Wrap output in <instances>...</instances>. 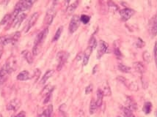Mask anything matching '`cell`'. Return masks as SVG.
<instances>
[{
  "label": "cell",
  "instance_id": "obj_19",
  "mask_svg": "<svg viewBox=\"0 0 157 117\" xmlns=\"http://www.w3.org/2000/svg\"><path fill=\"white\" fill-rule=\"evenodd\" d=\"M103 97H104V94L101 89L97 90V100H96V104H97L98 108L101 107L103 102Z\"/></svg>",
  "mask_w": 157,
  "mask_h": 117
},
{
  "label": "cell",
  "instance_id": "obj_37",
  "mask_svg": "<svg viewBox=\"0 0 157 117\" xmlns=\"http://www.w3.org/2000/svg\"><path fill=\"white\" fill-rule=\"evenodd\" d=\"M114 54H115L116 56H117V57H120V56H121V51L119 50V48H116L114 49Z\"/></svg>",
  "mask_w": 157,
  "mask_h": 117
},
{
  "label": "cell",
  "instance_id": "obj_31",
  "mask_svg": "<svg viewBox=\"0 0 157 117\" xmlns=\"http://www.w3.org/2000/svg\"><path fill=\"white\" fill-rule=\"evenodd\" d=\"M90 16H88V15H82L81 17H80V21H81V22H82L84 24H87L90 21Z\"/></svg>",
  "mask_w": 157,
  "mask_h": 117
},
{
  "label": "cell",
  "instance_id": "obj_1",
  "mask_svg": "<svg viewBox=\"0 0 157 117\" xmlns=\"http://www.w3.org/2000/svg\"><path fill=\"white\" fill-rule=\"evenodd\" d=\"M37 0H20L15 5V10L12 15L13 19H15L20 12H24L32 7V5L36 2Z\"/></svg>",
  "mask_w": 157,
  "mask_h": 117
},
{
  "label": "cell",
  "instance_id": "obj_33",
  "mask_svg": "<svg viewBox=\"0 0 157 117\" xmlns=\"http://www.w3.org/2000/svg\"><path fill=\"white\" fill-rule=\"evenodd\" d=\"M10 17H11L10 14H7V15H5V16H4V18H2V20L1 21V22H0V24L1 25L5 24L10 19Z\"/></svg>",
  "mask_w": 157,
  "mask_h": 117
},
{
  "label": "cell",
  "instance_id": "obj_4",
  "mask_svg": "<svg viewBox=\"0 0 157 117\" xmlns=\"http://www.w3.org/2000/svg\"><path fill=\"white\" fill-rule=\"evenodd\" d=\"M80 21H80V17L78 16L77 15H73V18L70 20V25H69V32L70 33H74L77 30L80 25Z\"/></svg>",
  "mask_w": 157,
  "mask_h": 117
},
{
  "label": "cell",
  "instance_id": "obj_8",
  "mask_svg": "<svg viewBox=\"0 0 157 117\" xmlns=\"http://www.w3.org/2000/svg\"><path fill=\"white\" fill-rule=\"evenodd\" d=\"M134 10L130 8H124L120 11V15L121 17V19L124 21H127L131 18L133 15L134 14Z\"/></svg>",
  "mask_w": 157,
  "mask_h": 117
},
{
  "label": "cell",
  "instance_id": "obj_39",
  "mask_svg": "<svg viewBox=\"0 0 157 117\" xmlns=\"http://www.w3.org/2000/svg\"><path fill=\"white\" fill-rule=\"evenodd\" d=\"M57 2L58 0H52V5H53V6H56V5H57Z\"/></svg>",
  "mask_w": 157,
  "mask_h": 117
},
{
  "label": "cell",
  "instance_id": "obj_30",
  "mask_svg": "<svg viewBox=\"0 0 157 117\" xmlns=\"http://www.w3.org/2000/svg\"><path fill=\"white\" fill-rule=\"evenodd\" d=\"M53 89H54L53 87H51L50 85H48V86H46V87H45L44 89L43 90V91H42V94H43V95L46 96L48 94H49V93L52 92Z\"/></svg>",
  "mask_w": 157,
  "mask_h": 117
},
{
  "label": "cell",
  "instance_id": "obj_23",
  "mask_svg": "<svg viewBox=\"0 0 157 117\" xmlns=\"http://www.w3.org/2000/svg\"><path fill=\"white\" fill-rule=\"evenodd\" d=\"M134 67L137 72L140 73H143L145 72V67L140 62H137L134 63Z\"/></svg>",
  "mask_w": 157,
  "mask_h": 117
},
{
  "label": "cell",
  "instance_id": "obj_18",
  "mask_svg": "<svg viewBox=\"0 0 157 117\" xmlns=\"http://www.w3.org/2000/svg\"><path fill=\"white\" fill-rule=\"evenodd\" d=\"M29 78V72L27 70H24V71L21 72L17 76V79L18 81H27Z\"/></svg>",
  "mask_w": 157,
  "mask_h": 117
},
{
  "label": "cell",
  "instance_id": "obj_28",
  "mask_svg": "<svg viewBox=\"0 0 157 117\" xmlns=\"http://www.w3.org/2000/svg\"><path fill=\"white\" fill-rule=\"evenodd\" d=\"M124 117H134V114H133L132 111L128 108L127 107L124 108Z\"/></svg>",
  "mask_w": 157,
  "mask_h": 117
},
{
  "label": "cell",
  "instance_id": "obj_36",
  "mask_svg": "<svg viewBox=\"0 0 157 117\" xmlns=\"http://www.w3.org/2000/svg\"><path fill=\"white\" fill-rule=\"evenodd\" d=\"M92 91H93V85H92V84H90V85L87 86V87H86L85 94H90V93L92 92Z\"/></svg>",
  "mask_w": 157,
  "mask_h": 117
},
{
  "label": "cell",
  "instance_id": "obj_32",
  "mask_svg": "<svg viewBox=\"0 0 157 117\" xmlns=\"http://www.w3.org/2000/svg\"><path fill=\"white\" fill-rule=\"evenodd\" d=\"M92 48L93 49H95L97 46V42H96V38L94 37H92L91 39L90 40V42H89V46Z\"/></svg>",
  "mask_w": 157,
  "mask_h": 117
},
{
  "label": "cell",
  "instance_id": "obj_14",
  "mask_svg": "<svg viewBox=\"0 0 157 117\" xmlns=\"http://www.w3.org/2000/svg\"><path fill=\"white\" fill-rule=\"evenodd\" d=\"M93 51V49L90 46H88L84 51V56H83V64H84V66H86L88 64L89 59H90V56Z\"/></svg>",
  "mask_w": 157,
  "mask_h": 117
},
{
  "label": "cell",
  "instance_id": "obj_22",
  "mask_svg": "<svg viewBox=\"0 0 157 117\" xmlns=\"http://www.w3.org/2000/svg\"><path fill=\"white\" fill-rule=\"evenodd\" d=\"M52 113H53V106L52 105H49V107L39 117H52Z\"/></svg>",
  "mask_w": 157,
  "mask_h": 117
},
{
  "label": "cell",
  "instance_id": "obj_35",
  "mask_svg": "<svg viewBox=\"0 0 157 117\" xmlns=\"http://www.w3.org/2000/svg\"><path fill=\"white\" fill-rule=\"evenodd\" d=\"M154 59H155L156 66L157 67V41L156 42L155 46H154Z\"/></svg>",
  "mask_w": 157,
  "mask_h": 117
},
{
  "label": "cell",
  "instance_id": "obj_34",
  "mask_svg": "<svg viewBox=\"0 0 157 117\" xmlns=\"http://www.w3.org/2000/svg\"><path fill=\"white\" fill-rule=\"evenodd\" d=\"M143 58H144V60H145L146 62H151V56H150V54L147 51L144 52Z\"/></svg>",
  "mask_w": 157,
  "mask_h": 117
},
{
  "label": "cell",
  "instance_id": "obj_10",
  "mask_svg": "<svg viewBox=\"0 0 157 117\" xmlns=\"http://www.w3.org/2000/svg\"><path fill=\"white\" fill-rule=\"evenodd\" d=\"M38 17H39V13L38 12H35L32 15V16L29 18V21H28L27 24L26 25V27H25V32H27L30 30L31 28L35 24V23L37 22L38 19Z\"/></svg>",
  "mask_w": 157,
  "mask_h": 117
},
{
  "label": "cell",
  "instance_id": "obj_42",
  "mask_svg": "<svg viewBox=\"0 0 157 117\" xmlns=\"http://www.w3.org/2000/svg\"><path fill=\"white\" fill-rule=\"evenodd\" d=\"M0 117H3V116H2V114H0Z\"/></svg>",
  "mask_w": 157,
  "mask_h": 117
},
{
  "label": "cell",
  "instance_id": "obj_41",
  "mask_svg": "<svg viewBox=\"0 0 157 117\" xmlns=\"http://www.w3.org/2000/svg\"><path fill=\"white\" fill-rule=\"evenodd\" d=\"M156 117H157V111H156Z\"/></svg>",
  "mask_w": 157,
  "mask_h": 117
},
{
  "label": "cell",
  "instance_id": "obj_17",
  "mask_svg": "<svg viewBox=\"0 0 157 117\" xmlns=\"http://www.w3.org/2000/svg\"><path fill=\"white\" fill-rule=\"evenodd\" d=\"M22 55L29 64H32V62H33V54L31 52H29L27 50H25L22 51Z\"/></svg>",
  "mask_w": 157,
  "mask_h": 117
},
{
  "label": "cell",
  "instance_id": "obj_24",
  "mask_svg": "<svg viewBox=\"0 0 157 117\" xmlns=\"http://www.w3.org/2000/svg\"><path fill=\"white\" fill-rule=\"evenodd\" d=\"M97 104H96V101L94 99H92L90 101V114H94L96 113V110H97Z\"/></svg>",
  "mask_w": 157,
  "mask_h": 117
},
{
  "label": "cell",
  "instance_id": "obj_25",
  "mask_svg": "<svg viewBox=\"0 0 157 117\" xmlns=\"http://www.w3.org/2000/svg\"><path fill=\"white\" fill-rule=\"evenodd\" d=\"M118 70H120L121 72L124 73H131V67H128V66L125 65V64H118Z\"/></svg>",
  "mask_w": 157,
  "mask_h": 117
},
{
  "label": "cell",
  "instance_id": "obj_6",
  "mask_svg": "<svg viewBox=\"0 0 157 117\" xmlns=\"http://www.w3.org/2000/svg\"><path fill=\"white\" fill-rule=\"evenodd\" d=\"M55 7L56 6H53V5H52V8L46 12L44 20V23L46 24V25H50L52 23V21H53L55 15H56V9H55Z\"/></svg>",
  "mask_w": 157,
  "mask_h": 117
},
{
  "label": "cell",
  "instance_id": "obj_16",
  "mask_svg": "<svg viewBox=\"0 0 157 117\" xmlns=\"http://www.w3.org/2000/svg\"><path fill=\"white\" fill-rule=\"evenodd\" d=\"M126 107L128 108H129L131 111H136L137 109V103L134 102V100L131 98V97H128L126 101Z\"/></svg>",
  "mask_w": 157,
  "mask_h": 117
},
{
  "label": "cell",
  "instance_id": "obj_13",
  "mask_svg": "<svg viewBox=\"0 0 157 117\" xmlns=\"http://www.w3.org/2000/svg\"><path fill=\"white\" fill-rule=\"evenodd\" d=\"M27 16V14L25 13H22L20 15H18L15 19H13V28H18L19 27V26L21 25V24L22 23V21H24L25 18Z\"/></svg>",
  "mask_w": 157,
  "mask_h": 117
},
{
  "label": "cell",
  "instance_id": "obj_27",
  "mask_svg": "<svg viewBox=\"0 0 157 117\" xmlns=\"http://www.w3.org/2000/svg\"><path fill=\"white\" fill-rule=\"evenodd\" d=\"M142 110H143V111L146 114H150L151 110H152V104H151V102H145V105H144V106H143V108H142Z\"/></svg>",
  "mask_w": 157,
  "mask_h": 117
},
{
  "label": "cell",
  "instance_id": "obj_9",
  "mask_svg": "<svg viewBox=\"0 0 157 117\" xmlns=\"http://www.w3.org/2000/svg\"><path fill=\"white\" fill-rule=\"evenodd\" d=\"M107 49H108V44L106 42L101 40L98 44V48L97 51V59H101L104 54H105L107 52Z\"/></svg>",
  "mask_w": 157,
  "mask_h": 117
},
{
  "label": "cell",
  "instance_id": "obj_43",
  "mask_svg": "<svg viewBox=\"0 0 157 117\" xmlns=\"http://www.w3.org/2000/svg\"><path fill=\"white\" fill-rule=\"evenodd\" d=\"M117 117H121V116H117Z\"/></svg>",
  "mask_w": 157,
  "mask_h": 117
},
{
  "label": "cell",
  "instance_id": "obj_2",
  "mask_svg": "<svg viewBox=\"0 0 157 117\" xmlns=\"http://www.w3.org/2000/svg\"><path fill=\"white\" fill-rule=\"evenodd\" d=\"M48 33H49V30H48V29L46 28V29H44L42 32H40V33L37 35L36 38H35V40L33 49H32V54H33V56H36V55H38V53H39L40 48H41L42 44H43V42H44Z\"/></svg>",
  "mask_w": 157,
  "mask_h": 117
},
{
  "label": "cell",
  "instance_id": "obj_7",
  "mask_svg": "<svg viewBox=\"0 0 157 117\" xmlns=\"http://www.w3.org/2000/svg\"><path fill=\"white\" fill-rule=\"evenodd\" d=\"M68 53L65 51H60L57 54V60H58V66H57V70L60 71L62 68H63V65L66 63V60L68 59Z\"/></svg>",
  "mask_w": 157,
  "mask_h": 117
},
{
  "label": "cell",
  "instance_id": "obj_20",
  "mask_svg": "<svg viewBox=\"0 0 157 117\" xmlns=\"http://www.w3.org/2000/svg\"><path fill=\"white\" fill-rule=\"evenodd\" d=\"M54 73V71L53 70H48V71L46 72V73H45L44 75L43 76V78H42L41 81H40V84H45V83H46V81H47L48 80H49L52 75H53Z\"/></svg>",
  "mask_w": 157,
  "mask_h": 117
},
{
  "label": "cell",
  "instance_id": "obj_21",
  "mask_svg": "<svg viewBox=\"0 0 157 117\" xmlns=\"http://www.w3.org/2000/svg\"><path fill=\"white\" fill-rule=\"evenodd\" d=\"M80 3V0H76V2H73V4H71L70 5H69L67 8V13L68 15H71L73 12L75 11V10L77 8L78 5Z\"/></svg>",
  "mask_w": 157,
  "mask_h": 117
},
{
  "label": "cell",
  "instance_id": "obj_5",
  "mask_svg": "<svg viewBox=\"0 0 157 117\" xmlns=\"http://www.w3.org/2000/svg\"><path fill=\"white\" fill-rule=\"evenodd\" d=\"M21 36V33L19 32H16L12 35L10 37H2V44L7 45L9 44V43H14L15 42L18 41V40L19 39Z\"/></svg>",
  "mask_w": 157,
  "mask_h": 117
},
{
  "label": "cell",
  "instance_id": "obj_3",
  "mask_svg": "<svg viewBox=\"0 0 157 117\" xmlns=\"http://www.w3.org/2000/svg\"><path fill=\"white\" fill-rule=\"evenodd\" d=\"M117 80H118L120 82L122 83L123 84H124L128 89L131 90V91H136L138 90V87H137V84L134 83V81H129V80L126 79V78L123 77V76H118V77H117Z\"/></svg>",
  "mask_w": 157,
  "mask_h": 117
},
{
  "label": "cell",
  "instance_id": "obj_12",
  "mask_svg": "<svg viewBox=\"0 0 157 117\" xmlns=\"http://www.w3.org/2000/svg\"><path fill=\"white\" fill-rule=\"evenodd\" d=\"M21 105L20 101L18 99H14L11 100L7 105V110L8 111H16Z\"/></svg>",
  "mask_w": 157,
  "mask_h": 117
},
{
  "label": "cell",
  "instance_id": "obj_26",
  "mask_svg": "<svg viewBox=\"0 0 157 117\" xmlns=\"http://www.w3.org/2000/svg\"><path fill=\"white\" fill-rule=\"evenodd\" d=\"M63 26H60V27L58 28L56 33H55L53 39H52V41L55 42V41H57V40H59V38L60 37V35H61L62 32H63Z\"/></svg>",
  "mask_w": 157,
  "mask_h": 117
},
{
  "label": "cell",
  "instance_id": "obj_29",
  "mask_svg": "<svg viewBox=\"0 0 157 117\" xmlns=\"http://www.w3.org/2000/svg\"><path fill=\"white\" fill-rule=\"evenodd\" d=\"M107 4H108L109 8H110L112 11H116L118 10V7H117V5H116V4H114V2H112V0L108 1V3Z\"/></svg>",
  "mask_w": 157,
  "mask_h": 117
},
{
  "label": "cell",
  "instance_id": "obj_40",
  "mask_svg": "<svg viewBox=\"0 0 157 117\" xmlns=\"http://www.w3.org/2000/svg\"><path fill=\"white\" fill-rule=\"evenodd\" d=\"M70 1H71V0H67V2H68V3H69V2H70Z\"/></svg>",
  "mask_w": 157,
  "mask_h": 117
},
{
  "label": "cell",
  "instance_id": "obj_38",
  "mask_svg": "<svg viewBox=\"0 0 157 117\" xmlns=\"http://www.w3.org/2000/svg\"><path fill=\"white\" fill-rule=\"evenodd\" d=\"M15 117H25V112L24 111H22V112L19 113L18 115L15 116Z\"/></svg>",
  "mask_w": 157,
  "mask_h": 117
},
{
  "label": "cell",
  "instance_id": "obj_15",
  "mask_svg": "<svg viewBox=\"0 0 157 117\" xmlns=\"http://www.w3.org/2000/svg\"><path fill=\"white\" fill-rule=\"evenodd\" d=\"M10 73H8V71L5 67H3L0 70V86L2 85V84L5 83V81L7 80V78H8V75Z\"/></svg>",
  "mask_w": 157,
  "mask_h": 117
},
{
  "label": "cell",
  "instance_id": "obj_11",
  "mask_svg": "<svg viewBox=\"0 0 157 117\" xmlns=\"http://www.w3.org/2000/svg\"><path fill=\"white\" fill-rule=\"evenodd\" d=\"M149 29L153 37L157 35V15H154L150 21Z\"/></svg>",
  "mask_w": 157,
  "mask_h": 117
}]
</instances>
